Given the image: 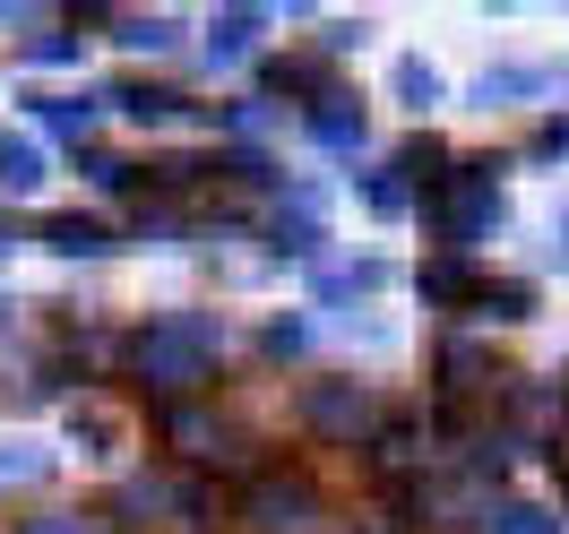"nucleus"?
I'll return each mask as SVG.
<instances>
[{
	"label": "nucleus",
	"instance_id": "f257e3e1",
	"mask_svg": "<svg viewBox=\"0 0 569 534\" xmlns=\"http://www.w3.org/2000/svg\"><path fill=\"white\" fill-rule=\"evenodd\" d=\"M0 181L27 190V181H36V147H0Z\"/></svg>",
	"mask_w": 569,
	"mask_h": 534
},
{
	"label": "nucleus",
	"instance_id": "f03ea898",
	"mask_svg": "<svg viewBox=\"0 0 569 534\" xmlns=\"http://www.w3.org/2000/svg\"><path fill=\"white\" fill-rule=\"evenodd\" d=\"M397 95H423V104H431V95H440V78H431L423 61H397Z\"/></svg>",
	"mask_w": 569,
	"mask_h": 534
}]
</instances>
